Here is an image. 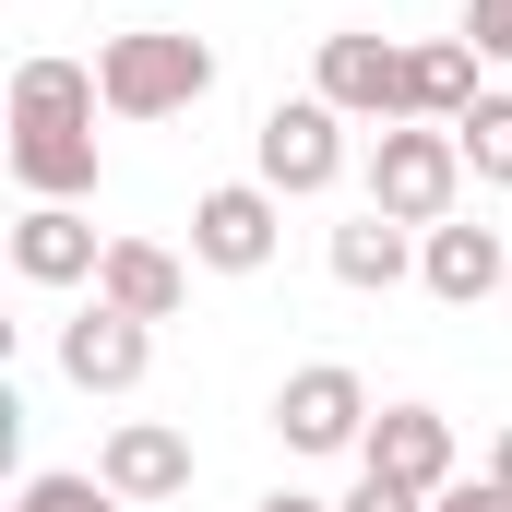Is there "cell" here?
Returning a JSON list of instances; mask_svg holds the SVG:
<instances>
[{
  "instance_id": "obj_4",
  "label": "cell",
  "mask_w": 512,
  "mask_h": 512,
  "mask_svg": "<svg viewBox=\"0 0 512 512\" xmlns=\"http://www.w3.org/2000/svg\"><path fill=\"white\" fill-rule=\"evenodd\" d=\"M346 108H322V96H274L262 108V191H286V203H310V191H334L346 179Z\"/></svg>"
},
{
  "instance_id": "obj_1",
  "label": "cell",
  "mask_w": 512,
  "mask_h": 512,
  "mask_svg": "<svg viewBox=\"0 0 512 512\" xmlns=\"http://www.w3.org/2000/svg\"><path fill=\"white\" fill-rule=\"evenodd\" d=\"M96 84H108V120H179L215 96V48L203 36H167V24H131L96 48Z\"/></svg>"
},
{
  "instance_id": "obj_15",
  "label": "cell",
  "mask_w": 512,
  "mask_h": 512,
  "mask_svg": "<svg viewBox=\"0 0 512 512\" xmlns=\"http://www.w3.org/2000/svg\"><path fill=\"white\" fill-rule=\"evenodd\" d=\"M477 108V48L465 36H429V48H405V120H465Z\"/></svg>"
},
{
  "instance_id": "obj_21",
  "label": "cell",
  "mask_w": 512,
  "mask_h": 512,
  "mask_svg": "<svg viewBox=\"0 0 512 512\" xmlns=\"http://www.w3.org/2000/svg\"><path fill=\"white\" fill-rule=\"evenodd\" d=\"M429 512H512V489H501V477H453Z\"/></svg>"
},
{
  "instance_id": "obj_10",
  "label": "cell",
  "mask_w": 512,
  "mask_h": 512,
  "mask_svg": "<svg viewBox=\"0 0 512 512\" xmlns=\"http://www.w3.org/2000/svg\"><path fill=\"white\" fill-rule=\"evenodd\" d=\"M96 262H108V239H96L84 203H24V227H12V274L24 286H96Z\"/></svg>"
},
{
  "instance_id": "obj_13",
  "label": "cell",
  "mask_w": 512,
  "mask_h": 512,
  "mask_svg": "<svg viewBox=\"0 0 512 512\" xmlns=\"http://www.w3.org/2000/svg\"><path fill=\"white\" fill-rule=\"evenodd\" d=\"M108 84L84 60H12V131H96Z\"/></svg>"
},
{
  "instance_id": "obj_12",
  "label": "cell",
  "mask_w": 512,
  "mask_h": 512,
  "mask_svg": "<svg viewBox=\"0 0 512 512\" xmlns=\"http://www.w3.org/2000/svg\"><path fill=\"white\" fill-rule=\"evenodd\" d=\"M96 298H108V310H131V322H179L191 262L155 251V239H108V262H96Z\"/></svg>"
},
{
  "instance_id": "obj_24",
  "label": "cell",
  "mask_w": 512,
  "mask_h": 512,
  "mask_svg": "<svg viewBox=\"0 0 512 512\" xmlns=\"http://www.w3.org/2000/svg\"><path fill=\"white\" fill-rule=\"evenodd\" d=\"M501 310H512V286H501Z\"/></svg>"
},
{
  "instance_id": "obj_2",
  "label": "cell",
  "mask_w": 512,
  "mask_h": 512,
  "mask_svg": "<svg viewBox=\"0 0 512 512\" xmlns=\"http://www.w3.org/2000/svg\"><path fill=\"white\" fill-rule=\"evenodd\" d=\"M465 179H477V167H465V143H453L441 120H393L382 143H370V215L417 227V239H429V227H453Z\"/></svg>"
},
{
  "instance_id": "obj_6",
  "label": "cell",
  "mask_w": 512,
  "mask_h": 512,
  "mask_svg": "<svg viewBox=\"0 0 512 512\" xmlns=\"http://www.w3.org/2000/svg\"><path fill=\"white\" fill-rule=\"evenodd\" d=\"M274 227H286V191L215 179V191L191 203V262H203V274H262V262H274Z\"/></svg>"
},
{
  "instance_id": "obj_7",
  "label": "cell",
  "mask_w": 512,
  "mask_h": 512,
  "mask_svg": "<svg viewBox=\"0 0 512 512\" xmlns=\"http://www.w3.org/2000/svg\"><path fill=\"white\" fill-rule=\"evenodd\" d=\"M143 370H155V322H131V310H108V298L60 322V382L72 393H131Z\"/></svg>"
},
{
  "instance_id": "obj_9",
  "label": "cell",
  "mask_w": 512,
  "mask_h": 512,
  "mask_svg": "<svg viewBox=\"0 0 512 512\" xmlns=\"http://www.w3.org/2000/svg\"><path fill=\"white\" fill-rule=\"evenodd\" d=\"M96 477H108L131 512L179 501V489H191V429H167V417H120V429H108V453H96Z\"/></svg>"
},
{
  "instance_id": "obj_5",
  "label": "cell",
  "mask_w": 512,
  "mask_h": 512,
  "mask_svg": "<svg viewBox=\"0 0 512 512\" xmlns=\"http://www.w3.org/2000/svg\"><path fill=\"white\" fill-rule=\"evenodd\" d=\"M310 96L322 108H346V120L393 131L405 120V48H393L382 24H346V36H322V72H310Z\"/></svg>"
},
{
  "instance_id": "obj_22",
  "label": "cell",
  "mask_w": 512,
  "mask_h": 512,
  "mask_svg": "<svg viewBox=\"0 0 512 512\" xmlns=\"http://www.w3.org/2000/svg\"><path fill=\"white\" fill-rule=\"evenodd\" d=\"M251 512H346V501H310V489H262Z\"/></svg>"
},
{
  "instance_id": "obj_3",
  "label": "cell",
  "mask_w": 512,
  "mask_h": 512,
  "mask_svg": "<svg viewBox=\"0 0 512 512\" xmlns=\"http://www.w3.org/2000/svg\"><path fill=\"white\" fill-rule=\"evenodd\" d=\"M370 382L346 370V358H310V370H286V393H274V441L286 453H358L370 441Z\"/></svg>"
},
{
  "instance_id": "obj_14",
  "label": "cell",
  "mask_w": 512,
  "mask_h": 512,
  "mask_svg": "<svg viewBox=\"0 0 512 512\" xmlns=\"http://www.w3.org/2000/svg\"><path fill=\"white\" fill-rule=\"evenodd\" d=\"M405 274H417V227H393V215H370V203H358V215L334 227V286H358V298H393Z\"/></svg>"
},
{
  "instance_id": "obj_20",
  "label": "cell",
  "mask_w": 512,
  "mask_h": 512,
  "mask_svg": "<svg viewBox=\"0 0 512 512\" xmlns=\"http://www.w3.org/2000/svg\"><path fill=\"white\" fill-rule=\"evenodd\" d=\"M346 512H429V489H393V477H370V465H358V489H346Z\"/></svg>"
},
{
  "instance_id": "obj_8",
  "label": "cell",
  "mask_w": 512,
  "mask_h": 512,
  "mask_svg": "<svg viewBox=\"0 0 512 512\" xmlns=\"http://www.w3.org/2000/svg\"><path fill=\"white\" fill-rule=\"evenodd\" d=\"M358 465L393 477V489H429V501H441V489H453V417H441V405H382L370 441H358Z\"/></svg>"
},
{
  "instance_id": "obj_11",
  "label": "cell",
  "mask_w": 512,
  "mask_h": 512,
  "mask_svg": "<svg viewBox=\"0 0 512 512\" xmlns=\"http://www.w3.org/2000/svg\"><path fill=\"white\" fill-rule=\"evenodd\" d=\"M417 286H429L441 310H477V298H501V286H512L501 227H465V215H453V227H429V239H417Z\"/></svg>"
},
{
  "instance_id": "obj_16",
  "label": "cell",
  "mask_w": 512,
  "mask_h": 512,
  "mask_svg": "<svg viewBox=\"0 0 512 512\" xmlns=\"http://www.w3.org/2000/svg\"><path fill=\"white\" fill-rule=\"evenodd\" d=\"M12 179L36 203H84L96 191V131H12Z\"/></svg>"
},
{
  "instance_id": "obj_23",
  "label": "cell",
  "mask_w": 512,
  "mask_h": 512,
  "mask_svg": "<svg viewBox=\"0 0 512 512\" xmlns=\"http://www.w3.org/2000/svg\"><path fill=\"white\" fill-rule=\"evenodd\" d=\"M489 477H501V489H512V429H501V441H489Z\"/></svg>"
},
{
  "instance_id": "obj_18",
  "label": "cell",
  "mask_w": 512,
  "mask_h": 512,
  "mask_svg": "<svg viewBox=\"0 0 512 512\" xmlns=\"http://www.w3.org/2000/svg\"><path fill=\"white\" fill-rule=\"evenodd\" d=\"M12 512H131V501L108 489V477H24V489H12Z\"/></svg>"
},
{
  "instance_id": "obj_17",
  "label": "cell",
  "mask_w": 512,
  "mask_h": 512,
  "mask_svg": "<svg viewBox=\"0 0 512 512\" xmlns=\"http://www.w3.org/2000/svg\"><path fill=\"white\" fill-rule=\"evenodd\" d=\"M453 143H465V167H477L489 191H512V96H477V108L453 120Z\"/></svg>"
},
{
  "instance_id": "obj_19",
  "label": "cell",
  "mask_w": 512,
  "mask_h": 512,
  "mask_svg": "<svg viewBox=\"0 0 512 512\" xmlns=\"http://www.w3.org/2000/svg\"><path fill=\"white\" fill-rule=\"evenodd\" d=\"M465 48L477 60H512V0H465Z\"/></svg>"
}]
</instances>
